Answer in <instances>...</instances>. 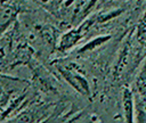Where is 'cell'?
<instances>
[{
	"label": "cell",
	"mask_w": 146,
	"mask_h": 123,
	"mask_svg": "<svg viewBox=\"0 0 146 123\" xmlns=\"http://www.w3.org/2000/svg\"><path fill=\"white\" fill-rule=\"evenodd\" d=\"M123 108L127 123H132V99L130 90H124L123 92Z\"/></svg>",
	"instance_id": "cell-3"
},
{
	"label": "cell",
	"mask_w": 146,
	"mask_h": 123,
	"mask_svg": "<svg viewBox=\"0 0 146 123\" xmlns=\"http://www.w3.org/2000/svg\"><path fill=\"white\" fill-rule=\"evenodd\" d=\"M55 66L58 69V72L60 73V75L64 77V80H66L67 83L71 84L76 91H79L80 93L86 95V96L90 95L89 84L82 75H80L75 71H72L71 67H67V66H64V65H60L57 63H55Z\"/></svg>",
	"instance_id": "cell-2"
},
{
	"label": "cell",
	"mask_w": 146,
	"mask_h": 123,
	"mask_svg": "<svg viewBox=\"0 0 146 123\" xmlns=\"http://www.w3.org/2000/svg\"><path fill=\"white\" fill-rule=\"evenodd\" d=\"M138 38L140 40V42L146 43V14L141 20V24L139 26V33H138Z\"/></svg>",
	"instance_id": "cell-4"
},
{
	"label": "cell",
	"mask_w": 146,
	"mask_h": 123,
	"mask_svg": "<svg viewBox=\"0 0 146 123\" xmlns=\"http://www.w3.org/2000/svg\"><path fill=\"white\" fill-rule=\"evenodd\" d=\"M35 58L36 54L17 19L0 36V74H8L18 66H29Z\"/></svg>",
	"instance_id": "cell-1"
}]
</instances>
